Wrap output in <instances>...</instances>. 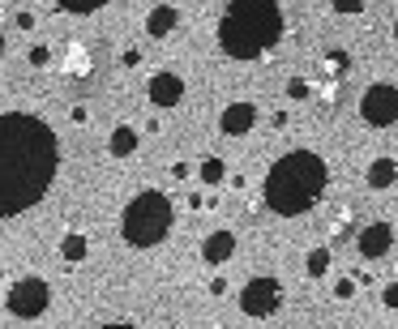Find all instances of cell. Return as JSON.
I'll use <instances>...</instances> for the list:
<instances>
[{
	"instance_id": "1",
	"label": "cell",
	"mask_w": 398,
	"mask_h": 329,
	"mask_svg": "<svg viewBox=\"0 0 398 329\" xmlns=\"http://www.w3.org/2000/svg\"><path fill=\"white\" fill-rule=\"evenodd\" d=\"M60 146L56 133L26 111L0 116V218L26 214L39 206L56 180Z\"/></svg>"
},
{
	"instance_id": "2",
	"label": "cell",
	"mask_w": 398,
	"mask_h": 329,
	"mask_svg": "<svg viewBox=\"0 0 398 329\" xmlns=\"http://www.w3.org/2000/svg\"><path fill=\"white\" fill-rule=\"evenodd\" d=\"M330 184V171H326V158L313 154V150H292L283 154L270 176H266V188H262V201L283 214V218H296V214H309L322 193Z\"/></svg>"
},
{
	"instance_id": "3",
	"label": "cell",
	"mask_w": 398,
	"mask_h": 329,
	"mask_svg": "<svg viewBox=\"0 0 398 329\" xmlns=\"http://www.w3.org/2000/svg\"><path fill=\"white\" fill-rule=\"evenodd\" d=\"M287 21H283V9L270 4V0H240L223 13L219 21V43L232 60H257L262 51H270L279 39H283Z\"/></svg>"
},
{
	"instance_id": "4",
	"label": "cell",
	"mask_w": 398,
	"mask_h": 329,
	"mask_svg": "<svg viewBox=\"0 0 398 329\" xmlns=\"http://www.w3.org/2000/svg\"><path fill=\"white\" fill-rule=\"evenodd\" d=\"M120 231H124V240H129L133 248H154V244H163L167 231H171V201H167V193H159V188L137 193V197L124 206Z\"/></svg>"
},
{
	"instance_id": "5",
	"label": "cell",
	"mask_w": 398,
	"mask_h": 329,
	"mask_svg": "<svg viewBox=\"0 0 398 329\" xmlns=\"http://www.w3.org/2000/svg\"><path fill=\"white\" fill-rule=\"evenodd\" d=\"M240 308L244 317H274L283 308V283L279 278H249L244 291H240Z\"/></svg>"
},
{
	"instance_id": "6",
	"label": "cell",
	"mask_w": 398,
	"mask_h": 329,
	"mask_svg": "<svg viewBox=\"0 0 398 329\" xmlns=\"http://www.w3.org/2000/svg\"><path fill=\"white\" fill-rule=\"evenodd\" d=\"M360 116H364V124H373V128H390L398 120V86L394 81L369 86L364 98H360Z\"/></svg>"
},
{
	"instance_id": "7",
	"label": "cell",
	"mask_w": 398,
	"mask_h": 329,
	"mask_svg": "<svg viewBox=\"0 0 398 329\" xmlns=\"http://www.w3.org/2000/svg\"><path fill=\"white\" fill-rule=\"evenodd\" d=\"M47 304H51V291H47L43 278H21L9 291V313L21 317V321H34L39 313H47Z\"/></svg>"
},
{
	"instance_id": "8",
	"label": "cell",
	"mask_w": 398,
	"mask_h": 329,
	"mask_svg": "<svg viewBox=\"0 0 398 329\" xmlns=\"http://www.w3.org/2000/svg\"><path fill=\"white\" fill-rule=\"evenodd\" d=\"M390 248H394V227H390V223H369V227H360V257L382 261Z\"/></svg>"
},
{
	"instance_id": "9",
	"label": "cell",
	"mask_w": 398,
	"mask_h": 329,
	"mask_svg": "<svg viewBox=\"0 0 398 329\" xmlns=\"http://www.w3.org/2000/svg\"><path fill=\"white\" fill-rule=\"evenodd\" d=\"M146 90H150V103L154 107H176L184 98V77L180 73H154Z\"/></svg>"
},
{
	"instance_id": "10",
	"label": "cell",
	"mask_w": 398,
	"mask_h": 329,
	"mask_svg": "<svg viewBox=\"0 0 398 329\" xmlns=\"http://www.w3.org/2000/svg\"><path fill=\"white\" fill-rule=\"evenodd\" d=\"M219 124H223L227 137H244V133L257 124V107H253V103H232V107H223V120H219Z\"/></svg>"
},
{
	"instance_id": "11",
	"label": "cell",
	"mask_w": 398,
	"mask_h": 329,
	"mask_svg": "<svg viewBox=\"0 0 398 329\" xmlns=\"http://www.w3.org/2000/svg\"><path fill=\"white\" fill-rule=\"evenodd\" d=\"M232 253H236V236L227 227L214 231V236H206V244H202V261L206 265H223V261H232Z\"/></svg>"
},
{
	"instance_id": "12",
	"label": "cell",
	"mask_w": 398,
	"mask_h": 329,
	"mask_svg": "<svg viewBox=\"0 0 398 329\" xmlns=\"http://www.w3.org/2000/svg\"><path fill=\"white\" fill-rule=\"evenodd\" d=\"M364 180H369V188H394L398 163H394V158H373L369 171H364Z\"/></svg>"
},
{
	"instance_id": "13",
	"label": "cell",
	"mask_w": 398,
	"mask_h": 329,
	"mask_svg": "<svg viewBox=\"0 0 398 329\" xmlns=\"http://www.w3.org/2000/svg\"><path fill=\"white\" fill-rule=\"evenodd\" d=\"M176 21H180V13H176L171 4H159V9H150L146 30H150L154 39H163V34H171V30H176Z\"/></svg>"
},
{
	"instance_id": "14",
	"label": "cell",
	"mask_w": 398,
	"mask_h": 329,
	"mask_svg": "<svg viewBox=\"0 0 398 329\" xmlns=\"http://www.w3.org/2000/svg\"><path fill=\"white\" fill-rule=\"evenodd\" d=\"M133 150H137V128H133V124H120V128L111 133V154H116V158H129Z\"/></svg>"
},
{
	"instance_id": "15",
	"label": "cell",
	"mask_w": 398,
	"mask_h": 329,
	"mask_svg": "<svg viewBox=\"0 0 398 329\" xmlns=\"http://www.w3.org/2000/svg\"><path fill=\"white\" fill-rule=\"evenodd\" d=\"M304 270H309V278H322L330 270V248H313L309 261H304Z\"/></svg>"
},
{
	"instance_id": "16",
	"label": "cell",
	"mask_w": 398,
	"mask_h": 329,
	"mask_svg": "<svg viewBox=\"0 0 398 329\" xmlns=\"http://www.w3.org/2000/svg\"><path fill=\"white\" fill-rule=\"evenodd\" d=\"M223 176H227L223 158H206V163H202V180H206V184H223Z\"/></svg>"
},
{
	"instance_id": "17",
	"label": "cell",
	"mask_w": 398,
	"mask_h": 329,
	"mask_svg": "<svg viewBox=\"0 0 398 329\" xmlns=\"http://www.w3.org/2000/svg\"><path fill=\"white\" fill-rule=\"evenodd\" d=\"M81 253H86V240H81V236H69V240H64V257H69V261H77Z\"/></svg>"
},
{
	"instance_id": "18",
	"label": "cell",
	"mask_w": 398,
	"mask_h": 329,
	"mask_svg": "<svg viewBox=\"0 0 398 329\" xmlns=\"http://www.w3.org/2000/svg\"><path fill=\"white\" fill-rule=\"evenodd\" d=\"M326 64H330V73H334V77H339V73H343V69H347V51H339V47H334V51H330V56H326Z\"/></svg>"
},
{
	"instance_id": "19",
	"label": "cell",
	"mask_w": 398,
	"mask_h": 329,
	"mask_svg": "<svg viewBox=\"0 0 398 329\" xmlns=\"http://www.w3.org/2000/svg\"><path fill=\"white\" fill-rule=\"evenodd\" d=\"M287 94H292V98H309V81H304V77H292V81H287Z\"/></svg>"
},
{
	"instance_id": "20",
	"label": "cell",
	"mask_w": 398,
	"mask_h": 329,
	"mask_svg": "<svg viewBox=\"0 0 398 329\" xmlns=\"http://www.w3.org/2000/svg\"><path fill=\"white\" fill-rule=\"evenodd\" d=\"M334 295H339V300H352V295H356V278H343V283L334 287Z\"/></svg>"
},
{
	"instance_id": "21",
	"label": "cell",
	"mask_w": 398,
	"mask_h": 329,
	"mask_svg": "<svg viewBox=\"0 0 398 329\" xmlns=\"http://www.w3.org/2000/svg\"><path fill=\"white\" fill-rule=\"evenodd\" d=\"M382 304H386V308H398V283H390V287L382 291Z\"/></svg>"
},
{
	"instance_id": "22",
	"label": "cell",
	"mask_w": 398,
	"mask_h": 329,
	"mask_svg": "<svg viewBox=\"0 0 398 329\" xmlns=\"http://www.w3.org/2000/svg\"><path fill=\"white\" fill-rule=\"evenodd\" d=\"M330 236H334V240H339V236H347V210H343V214L334 218V227H330Z\"/></svg>"
},
{
	"instance_id": "23",
	"label": "cell",
	"mask_w": 398,
	"mask_h": 329,
	"mask_svg": "<svg viewBox=\"0 0 398 329\" xmlns=\"http://www.w3.org/2000/svg\"><path fill=\"white\" fill-rule=\"evenodd\" d=\"M334 13H364V4H356V0H343V4H334Z\"/></svg>"
},
{
	"instance_id": "24",
	"label": "cell",
	"mask_w": 398,
	"mask_h": 329,
	"mask_svg": "<svg viewBox=\"0 0 398 329\" xmlns=\"http://www.w3.org/2000/svg\"><path fill=\"white\" fill-rule=\"evenodd\" d=\"M103 329H133V325H103Z\"/></svg>"
},
{
	"instance_id": "25",
	"label": "cell",
	"mask_w": 398,
	"mask_h": 329,
	"mask_svg": "<svg viewBox=\"0 0 398 329\" xmlns=\"http://www.w3.org/2000/svg\"><path fill=\"white\" fill-rule=\"evenodd\" d=\"M394 39H398V21H394Z\"/></svg>"
},
{
	"instance_id": "26",
	"label": "cell",
	"mask_w": 398,
	"mask_h": 329,
	"mask_svg": "<svg viewBox=\"0 0 398 329\" xmlns=\"http://www.w3.org/2000/svg\"><path fill=\"white\" fill-rule=\"evenodd\" d=\"M0 51H4V39H0Z\"/></svg>"
}]
</instances>
